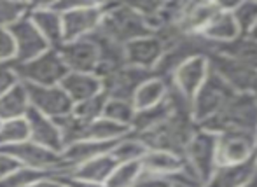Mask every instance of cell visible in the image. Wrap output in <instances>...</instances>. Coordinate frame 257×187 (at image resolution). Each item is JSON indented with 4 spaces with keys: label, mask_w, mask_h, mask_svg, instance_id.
Wrapping results in <instances>:
<instances>
[{
    "label": "cell",
    "mask_w": 257,
    "mask_h": 187,
    "mask_svg": "<svg viewBox=\"0 0 257 187\" xmlns=\"http://www.w3.org/2000/svg\"><path fill=\"white\" fill-rule=\"evenodd\" d=\"M201 128L217 135L238 133L257 138V96L254 93H234L219 116Z\"/></svg>",
    "instance_id": "obj_1"
},
{
    "label": "cell",
    "mask_w": 257,
    "mask_h": 187,
    "mask_svg": "<svg viewBox=\"0 0 257 187\" xmlns=\"http://www.w3.org/2000/svg\"><path fill=\"white\" fill-rule=\"evenodd\" d=\"M98 32L121 46L153 35L147 20L132 4H105V16Z\"/></svg>",
    "instance_id": "obj_2"
},
{
    "label": "cell",
    "mask_w": 257,
    "mask_h": 187,
    "mask_svg": "<svg viewBox=\"0 0 257 187\" xmlns=\"http://www.w3.org/2000/svg\"><path fill=\"white\" fill-rule=\"evenodd\" d=\"M184 157L187 168L205 185L213 171L219 168V135L206 128H198L187 145Z\"/></svg>",
    "instance_id": "obj_3"
},
{
    "label": "cell",
    "mask_w": 257,
    "mask_h": 187,
    "mask_svg": "<svg viewBox=\"0 0 257 187\" xmlns=\"http://www.w3.org/2000/svg\"><path fill=\"white\" fill-rule=\"evenodd\" d=\"M234 91L213 72H210V77L206 79L203 88L196 93V96L191 102V114L198 126H206L212 119H215L220 110L227 105Z\"/></svg>",
    "instance_id": "obj_4"
},
{
    "label": "cell",
    "mask_w": 257,
    "mask_h": 187,
    "mask_svg": "<svg viewBox=\"0 0 257 187\" xmlns=\"http://www.w3.org/2000/svg\"><path fill=\"white\" fill-rule=\"evenodd\" d=\"M13 67L21 82L35 86H60L70 72L58 49H49L48 53L32 62Z\"/></svg>",
    "instance_id": "obj_5"
},
{
    "label": "cell",
    "mask_w": 257,
    "mask_h": 187,
    "mask_svg": "<svg viewBox=\"0 0 257 187\" xmlns=\"http://www.w3.org/2000/svg\"><path fill=\"white\" fill-rule=\"evenodd\" d=\"M0 152L7 154L13 159H16L23 168H32V170L48 171V173H61L65 171L63 157L60 152H54L39 143L27 140V142L14 143V145L0 147Z\"/></svg>",
    "instance_id": "obj_6"
},
{
    "label": "cell",
    "mask_w": 257,
    "mask_h": 187,
    "mask_svg": "<svg viewBox=\"0 0 257 187\" xmlns=\"http://www.w3.org/2000/svg\"><path fill=\"white\" fill-rule=\"evenodd\" d=\"M63 16V41L72 42L91 37L100 30L105 16V4L88 0L82 7L74 9ZM63 42V44H65Z\"/></svg>",
    "instance_id": "obj_7"
},
{
    "label": "cell",
    "mask_w": 257,
    "mask_h": 187,
    "mask_svg": "<svg viewBox=\"0 0 257 187\" xmlns=\"http://www.w3.org/2000/svg\"><path fill=\"white\" fill-rule=\"evenodd\" d=\"M210 70L219 75L234 93H255L257 89V70L240 63L238 60L215 51L208 56Z\"/></svg>",
    "instance_id": "obj_8"
},
{
    "label": "cell",
    "mask_w": 257,
    "mask_h": 187,
    "mask_svg": "<svg viewBox=\"0 0 257 187\" xmlns=\"http://www.w3.org/2000/svg\"><path fill=\"white\" fill-rule=\"evenodd\" d=\"M27 88L28 95H30L32 109L51 117V119H60L63 116H68L74 109V102L61 86L27 84Z\"/></svg>",
    "instance_id": "obj_9"
},
{
    "label": "cell",
    "mask_w": 257,
    "mask_h": 187,
    "mask_svg": "<svg viewBox=\"0 0 257 187\" xmlns=\"http://www.w3.org/2000/svg\"><path fill=\"white\" fill-rule=\"evenodd\" d=\"M210 72L212 70H210L208 56H194L177 68L170 82L184 98L193 102L196 93L203 88L206 79L210 77Z\"/></svg>",
    "instance_id": "obj_10"
},
{
    "label": "cell",
    "mask_w": 257,
    "mask_h": 187,
    "mask_svg": "<svg viewBox=\"0 0 257 187\" xmlns=\"http://www.w3.org/2000/svg\"><path fill=\"white\" fill-rule=\"evenodd\" d=\"M9 30L14 37V42H16V62L14 65L28 63L48 53L49 49H53L28 16L14 27H11Z\"/></svg>",
    "instance_id": "obj_11"
},
{
    "label": "cell",
    "mask_w": 257,
    "mask_h": 187,
    "mask_svg": "<svg viewBox=\"0 0 257 187\" xmlns=\"http://www.w3.org/2000/svg\"><path fill=\"white\" fill-rule=\"evenodd\" d=\"M58 51L70 72L95 74L100 65V49L93 35L79 39V41L65 42L63 46L58 48Z\"/></svg>",
    "instance_id": "obj_12"
},
{
    "label": "cell",
    "mask_w": 257,
    "mask_h": 187,
    "mask_svg": "<svg viewBox=\"0 0 257 187\" xmlns=\"http://www.w3.org/2000/svg\"><path fill=\"white\" fill-rule=\"evenodd\" d=\"M151 75H154L153 72L140 70V68L124 65V67L117 68L112 74H108L105 79H102L103 93L107 95V98H121V100H132L133 102V96H135L137 89Z\"/></svg>",
    "instance_id": "obj_13"
},
{
    "label": "cell",
    "mask_w": 257,
    "mask_h": 187,
    "mask_svg": "<svg viewBox=\"0 0 257 187\" xmlns=\"http://www.w3.org/2000/svg\"><path fill=\"white\" fill-rule=\"evenodd\" d=\"M165 55V42L156 34L147 37L137 39L124 46V62L130 67L140 68V70L153 72L161 62Z\"/></svg>",
    "instance_id": "obj_14"
},
{
    "label": "cell",
    "mask_w": 257,
    "mask_h": 187,
    "mask_svg": "<svg viewBox=\"0 0 257 187\" xmlns=\"http://www.w3.org/2000/svg\"><path fill=\"white\" fill-rule=\"evenodd\" d=\"M257 156V138L238 133L219 135V166L247 163Z\"/></svg>",
    "instance_id": "obj_15"
},
{
    "label": "cell",
    "mask_w": 257,
    "mask_h": 187,
    "mask_svg": "<svg viewBox=\"0 0 257 187\" xmlns=\"http://www.w3.org/2000/svg\"><path fill=\"white\" fill-rule=\"evenodd\" d=\"M220 4H222V9L217 13V16L210 21V25L203 30V34H201L217 49L222 48V46L231 44V42H234L236 39H240L243 35L238 21L234 20L233 11H231L234 2H220Z\"/></svg>",
    "instance_id": "obj_16"
},
{
    "label": "cell",
    "mask_w": 257,
    "mask_h": 187,
    "mask_svg": "<svg viewBox=\"0 0 257 187\" xmlns=\"http://www.w3.org/2000/svg\"><path fill=\"white\" fill-rule=\"evenodd\" d=\"M28 18L53 49L63 46V16L49 6V2L34 4Z\"/></svg>",
    "instance_id": "obj_17"
},
{
    "label": "cell",
    "mask_w": 257,
    "mask_h": 187,
    "mask_svg": "<svg viewBox=\"0 0 257 187\" xmlns=\"http://www.w3.org/2000/svg\"><path fill=\"white\" fill-rule=\"evenodd\" d=\"M28 126H30V140L39 145L46 147L49 150L54 152H63L65 149V142L61 131L58 128L56 121L51 117L44 116V114L37 112L35 109H30L27 116Z\"/></svg>",
    "instance_id": "obj_18"
},
{
    "label": "cell",
    "mask_w": 257,
    "mask_h": 187,
    "mask_svg": "<svg viewBox=\"0 0 257 187\" xmlns=\"http://www.w3.org/2000/svg\"><path fill=\"white\" fill-rule=\"evenodd\" d=\"M220 9V2H186L177 28L184 34L201 35Z\"/></svg>",
    "instance_id": "obj_19"
},
{
    "label": "cell",
    "mask_w": 257,
    "mask_h": 187,
    "mask_svg": "<svg viewBox=\"0 0 257 187\" xmlns=\"http://www.w3.org/2000/svg\"><path fill=\"white\" fill-rule=\"evenodd\" d=\"M257 175V156L247 163L219 166L203 187H243Z\"/></svg>",
    "instance_id": "obj_20"
},
{
    "label": "cell",
    "mask_w": 257,
    "mask_h": 187,
    "mask_svg": "<svg viewBox=\"0 0 257 187\" xmlns=\"http://www.w3.org/2000/svg\"><path fill=\"white\" fill-rule=\"evenodd\" d=\"M186 157L182 154L172 152V150L149 149L142 159L144 171H149V173H156L168 178H173L175 175H179L180 171L186 170Z\"/></svg>",
    "instance_id": "obj_21"
},
{
    "label": "cell",
    "mask_w": 257,
    "mask_h": 187,
    "mask_svg": "<svg viewBox=\"0 0 257 187\" xmlns=\"http://www.w3.org/2000/svg\"><path fill=\"white\" fill-rule=\"evenodd\" d=\"M117 142H96V140H81L72 145H67L65 150L61 152L65 164V171H70L77 168L79 164L86 163V161L98 157L102 154H108ZM61 171V173H65Z\"/></svg>",
    "instance_id": "obj_22"
},
{
    "label": "cell",
    "mask_w": 257,
    "mask_h": 187,
    "mask_svg": "<svg viewBox=\"0 0 257 187\" xmlns=\"http://www.w3.org/2000/svg\"><path fill=\"white\" fill-rule=\"evenodd\" d=\"M60 86L70 96L74 105L103 93V84L98 75L86 74V72H68Z\"/></svg>",
    "instance_id": "obj_23"
},
{
    "label": "cell",
    "mask_w": 257,
    "mask_h": 187,
    "mask_svg": "<svg viewBox=\"0 0 257 187\" xmlns=\"http://www.w3.org/2000/svg\"><path fill=\"white\" fill-rule=\"evenodd\" d=\"M117 161L114 159L110 152L102 154L98 157H93V159L86 161V163L79 164L77 168L70 171H65V173H53V175H70L74 178H81V180L95 182V184L105 185L107 180L110 178V175L114 173V170L117 168Z\"/></svg>",
    "instance_id": "obj_24"
},
{
    "label": "cell",
    "mask_w": 257,
    "mask_h": 187,
    "mask_svg": "<svg viewBox=\"0 0 257 187\" xmlns=\"http://www.w3.org/2000/svg\"><path fill=\"white\" fill-rule=\"evenodd\" d=\"M30 95L25 82H18L6 95L0 96V121L25 119L30 112Z\"/></svg>",
    "instance_id": "obj_25"
},
{
    "label": "cell",
    "mask_w": 257,
    "mask_h": 187,
    "mask_svg": "<svg viewBox=\"0 0 257 187\" xmlns=\"http://www.w3.org/2000/svg\"><path fill=\"white\" fill-rule=\"evenodd\" d=\"M170 81L159 77V75H151L133 96V105L137 110H147L158 107L166 102L170 95Z\"/></svg>",
    "instance_id": "obj_26"
},
{
    "label": "cell",
    "mask_w": 257,
    "mask_h": 187,
    "mask_svg": "<svg viewBox=\"0 0 257 187\" xmlns=\"http://www.w3.org/2000/svg\"><path fill=\"white\" fill-rule=\"evenodd\" d=\"M133 129L130 126H122L119 123L100 117V119L88 123L86 128V138L84 140H96V142H119L124 136L132 135Z\"/></svg>",
    "instance_id": "obj_27"
},
{
    "label": "cell",
    "mask_w": 257,
    "mask_h": 187,
    "mask_svg": "<svg viewBox=\"0 0 257 187\" xmlns=\"http://www.w3.org/2000/svg\"><path fill=\"white\" fill-rule=\"evenodd\" d=\"M147 150H149V147L135 133H132V135L119 140L114 145V149L110 150V154L117 163H142Z\"/></svg>",
    "instance_id": "obj_28"
},
{
    "label": "cell",
    "mask_w": 257,
    "mask_h": 187,
    "mask_svg": "<svg viewBox=\"0 0 257 187\" xmlns=\"http://www.w3.org/2000/svg\"><path fill=\"white\" fill-rule=\"evenodd\" d=\"M217 51L224 53V55L238 60L240 63L257 70V41L252 39L250 35H241L240 39H236L227 46H222Z\"/></svg>",
    "instance_id": "obj_29"
},
{
    "label": "cell",
    "mask_w": 257,
    "mask_h": 187,
    "mask_svg": "<svg viewBox=\"0 0 257 187\" xmlns=\"http://www.w3.org/2000/svg\"><path fill=\"white\" fill-rule=\"evenodd\" d=\"M137 116V109L133 105L132 100H121V98H107L105 103V110H103V117L119 123L122 126H133Z\"/></svg>",
    "instance_id": "obj_30"
},
{
    "label": "cell",
    "mask_w": 257,
    "mask_h": 187,
    "mask_svg": "<svg viewBox=\"0 0 257 187\" xmlns=\"http://www.w3.org/2000/svg\"><path fill=\"white\" fill-rule=\"evenodd\" d=\"M30 140V126L27 117L25 119L4 121L0 126V147L14 145Z\"/></svg>",
    "instance_id": "obj_31"
},
{
    "label": "cell",
    "mask_w": 257,
    "mask_h": 187,
    "mask_svg": "<svg viewBox=\"0 0 257 187\" xmlns=\"http://www.w3.org/2000/svg\"><path fill=\"white\" fill-rule=\"evenodd\" d=\"M34 4L16 2V0H0V28H11L30 14Z\"/></svg>",
    "instance_id": "obj_32"
},
{
    "label": "cell",
    "mask_w": 257,
    "mask_h": 187,
    "mask_svg": "<svg viewBox=\"0 0 257 187\" xmlns=\"http://www.w3.org/2000/svg\"><path fill=\"white\" fill-rule=\"evenodd\" d=\"M142 171V163H119L105 187H135Z\"/></svg>",
    "instance_id": "obj_33"
},
{
    "label": "cell",
    "mask_w": 257,
    "mask_h": 187,
    "mask_svg": "<svg viewBox=\"0 0 257 187\" xmlns=\"http://www.w3.org/2000/svg\"><path fill=\"white\" fill-rule=\"evenodd\" d=\"M61 131V136H63L65 147L72 145L75 142H81V140L86 138V128H88V123L81 121L79 117H75L74 114H68V116H63L60 119H54ZM65 150V149H63Z\"/></svg>",
    "instance_id": "obj_34"
},
{
    "label": "cell",
    "mask_w": 257,
    "mask_h": 187,
    "mask_svg": "<svg viewBox=\"0 0 257 187\" xmlns=\"http://www.w3.org/2000/svg\"><path fill=\"white\" fill-rule=\"evenodd\" d=\"M105 103H107V95L102 93V95H96L89 100H84V102L75 103L74 109H72V114L81 121H84V123H93V121L103 117Z\"/></svg>",
    "instance_id": "obj_35"
},
{
    "label": "cell",
    "mask_w": 257,
    "mask_h": 187,
    "mask_svg": "<svg viewBox=\"0 0 257 187\" xmlns=\"http://www.w3.org/2000/svg\"><path fill=\"white\" fill-rule=\"evenodd\" d=\"M234 20L241 28V34L248 35L257 23V0H238L231 7Z\"/></svg>",
    "instance_id": "obj_36"
},
{
    "label": "cell",
    "mask_w": 257,
    "mask_h": 187,
    "mask_svg": "<svg viewBox=\"0 0 257 187\" xmlns=\"http://www.w3.org/2000/svg\"><path fill=\"white\" fill-rule=\"evenodd\" d=\"M51 173L48 171H39V170H32V168H20L18 171H14L13 175L2 178L0 180V187H27L34 182L41 180V178L49 177Z\"/></svg>",
    "instance_id": "obj_37"
},
{
    "label": "cell",
    "mask_w": 257,
    "mask_h": 187,
    "mask_svg": "<svg viewBox=\"0 0 257 187\" xmlns=\"http://www.w3.org/2000/svg\"><path fill=\"white\" fill-rule=\"evenodd\" d=\"M16 42L9 28H0V65H14Z\"/></svg>",
    "instance_id": "obj_38"
},
{
    "label": "cell",
    "mask_w": 257,
    "mask_h": 187,
    "mask_svg": "<svg viewBox=\"0 0 257 187\" xmlns=\"http://www.w3.org/2000/svg\"><path fill=\"white\" fill-rule=\"evenodd\" d=\"M18 82H20V77L13 65H0V96L6 95Z\"/></svg>",
    "instance_id": "obj_39"
},
{
    "label": "cell",
    "mask_w": 257,
    "mask_h": 187,
    "mask_svg": "<svg viewBox=\"0 0 257 187\" xmlns=\"http://www.w3.org/2000/svg\"><path fill=\"white\" fill-rule=\"evenodd\" d=\"M135 187H173V182L168 177H161V175L149 173V171H142V175L137 180Z\"/></svg>",
    "instance_id": "obj_40"
},
{
    "label": "cell",
    "mask_w": 257,
    "mask_h": 187,
    "mask_svg": "<svg viewBox=\"0 0 257 187\" xmlns=\"http://www.w3.org/2000/svg\"><path fill=\"white\" fill-rule=\"evenodd\" d=\"M20 168H23V166H21L16 159H13V157L7 156V154L0 152V180L9 177V175H13L14 171H18Z\"/></svg>",
    "instance_id": "obj_41"
},
{
    "label": "cell",
    "mask_w": 257,
    "mask_h": 187,
    "mask_svg": "<svg viewBox=\"0 0 257 187\" xmlns=\"http://www.w3.org/2000/svg\"><path fill=\"white\" fill-rule=\"evenodd\" d=\"M53 177L58 178V180H60L65 187H105L102 184H95V182L74 178V177H70V175H53Z\"/></svg>",
    "instance_id": "obj_42"
},
{
    "label": "cell",
    "mask_w": 257,
    "mask_h": 187,
    "mask_svg": "<svg viewBox=\"0 0 257 187\" xmlns=\"http://www.w3.org/2000/svg\"><path fill=\"white\" fill-rule=\"evenodd\" d=\"M27 187H65V185L61 184L58 178H54L53 175H49V177L41 178V180L34 182V184H30V185H27Z\"/></svg>",
    "instance_id": "obj_43"
},
{
    "label": "cell",
    "mask_w": 257,
    "mask_h": 187,
    "mask_svg": "<svg viewBox=\"0 0 257 187\" xmlns=\"http://www.w3.org/2000/svg\"><path fill=\"white\" fill-rule=\"evenodd\" d=\"M243 187H257V175H255L254 178H252L250 182H248V184H245Z\"/></svg>",
    "instance_id": "obj_44"
},
{
    "label": "cell",
    "mask_w": 257,
    "mask_h": 187,
    "mask_svg": "<svg viewBox=\"0 0 257 187\" xmlns=\"http://www.w3.org/2000/svg\"><path fill=\"white\" fill-rule=\"evenodd\" d=\"M248 35H250L252 39H255V41H257V23H255V27L250 30V34H248Z\"/></svg>",
    "instance_id": "obj_45"
},
{
    "label": "cell",
    "mask_w": 257,
    "mask_h": 187,
    "mask_svg": "<svg viewBox=\"0 0 257 187\" xmlns=\"http://www.w3.org/2000/svg\"><path fill=\"white\" fill-rule=\"evenodd\" d=\"M0 126H2V121H0Z\"/></svg>",
    "instance_id": "obj_46"
}]
</instances>
